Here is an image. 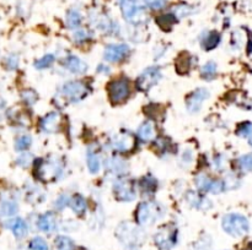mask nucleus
I'll return each mask as SVG.
<instances>
[{
    "instance_id": "obj_12",
    "label": "nucleus",
    "mask_w": 252,
    "mask_h": 250,
    "mask_svg": "<svg viewBox=\"0 0 252 250\" xmlns=\"http://www.w3.org/2000/svg\"><path fill=\"white\" fill-rule=\"evenodd\" d=\"M209 98V91L207 89H197L192 92L186 101V108L189 113H197L201 111L202 104Z\"/></svg>"
},
{
    "instance_id": "obj_42",
    "label": "nucleus",
    "mask_w": 252,
    "mask_h": 250,
    "mask_svg": "<svg viewBox=\"0 0 252 250\" xmlns=\"http://www.w3.org/2000/svg\"><path fill=\"white\" fill-rule=\"evenodd\" d=\"M209 248H210V239L209 238H202L194 245V250H209Z\"/></svg>"
},
{
    "instance_id": "obj_39",
    "label": "nucleus",
    "mask_w": 252,
    "mask_h": 250,
    "mask_svg": "<svg viewBox=\"0 0 252 250\" xmlns=\"http://www.w3.org/2000/svg\"><path fill=\"white\" fill-rule=\"evenodd\" d=\"M5 65L9 70H14L19 66V57L15 54H11L5 59Z\"/></svg>"
},
{
    "instance_id": "obj_23",
    "label": "nucleus",
    "mask_w": 252,
    "mask_h": 250,
    "mask_svg": "<svg viewBox=\"0 0 252 250\" xmlns=\"http://www.w3.org/2000/svg\"><path fill=\"white\" fill-rule=\"evenodd\" d=\"M66 25L71 30H75V28H79L82 25V14L79 13V10H75V9H71L66 14Z\"/></svg>"
},
{
    "instance_id": "obj_37",
    "label": "nucleus",
    "mask_w": 252,
    "mask_h": 250,
    "mask_svg": "<svg viewBox=\"0 0 252 250\" xmlns=\"http://www.w3.org/2000/svg\"><path fill=\"white\" fill-rule=\"evenodd\" d=\"M173 22H175V15H171V14L160 16L158 19V23L161 28H170L173 25Z\"/></svg>"
},
{
    "instance_id": "obj_32",
    "label": "nucleus",
    "mask_w": 252,
    "mask_h": 250,
    "mask_svg": "<svg viewBox=\"0 0 252 250\" xmlns=\"http://www.w3.org/2000/svg\"><path fill=\"white\" fill-rule=\"evenodd\" d=\"M54 63V56L53 54H46V56L42 57L41 59H39V60L35 61V68L36 69H46V68H49V66L52 65V64Z\"/></svg>"
},
{
    "instance_id": "obj_40",
    "label": "nucleus",
    "mask_w": 252,
    "mask_h": 250,
    "mask_svg": "<svg viewBox=\"0 0 252 250\" xmlns=\"http://www.w3.org/2000/svg\"><path fill=\"white\" fill-rule=\"evenodd\" d=\"M32 162V157L30 154H21L16 159V163L21 167H27Z\"/></svg>"
},
{
    "instance_id": "obj_17",
    "label": "nucleus",
    "mask_w": 252,
    "mask_h": 250,
    "mask_svg": "<svg viewBox=\"0 0 252 250\" xmlns=\"http://www.w3.org/2000/svg\"><path fill=\"white\" fill-rule=\"evenodd\" d=\"M220 40H222V37H220V35L217 31L206 32L203 35V37L201 38L202 48L206 49V51H211V49L217 48L219 46Z\"/></svg>"
},
{
    "instance_id": "obj_21",
    "label": "nucleus",
    "mask_w": 252,
    "mask_h": 250,
    "mask_svg": "<svg viewBox=\"0 0 252 250\" xmlns=\"http://www.w3.org/2000/svg\"><path fill=\"white\" fill-rule=\"evenodd\" d=\"M156 188H158V182L151 175H147L140 180V189H142V192L144 195L150 196L156 192Z\"/></svg>"
},
{
    "instance_id": "obj_31",
    "label": "nucleus",
    "mask_w": 252,
    "mask_h": 250,
    "mask_svg": "<svg viewBox=\"0 0 252 250\" xmlns=\"http://www.w3.org/2000/svg\"><path fill=\"white\" fill-rule=\"evenodd\" d=\"M28 250H49V247L43 238L35 237L28 244Z\"/></svg>"
},
{
    "instance_id": "obj_20",
    "label": "nucleus",
    "mask_w": 252,
    "mask_h": 250,
    "mask_svg": "<svg viewBox=\"0 0 252 250\" xmlns=\"http://www.w3.org/2000/svg\"><path fill=\"white\" fill-rule=\"evenodd\" d=\"M69 206L73 210V212H75L77 215H83L85 213L87 209L86 205V200L82 196V195H75V196L71 197L69 200Z\"/></svg>"
},
{
    "instance_id": "obj_8",
    "label": "nucleus",
    "mask_w": 252,
    "mask_h": 250,
    "mask_svg": "<svg viewBox=\"0 0 252 250\" xmlns=\"http://www.w3.org/2000/svg\"><path fill=\"white\" fill-rule=\"evenodd\" d=\"M163 77V74H161L160 69L156 68V66H151V68H147L146 70L143 71L139 75L137 80V87L140 91H149L150 89H153L156 83L161 80Z\"/></svg>"
},
{
    "instance_id": "obj_2",
    "label": "nucleus",
    "mask_w": 252,
    "mask_h": 250,
    "mask_svg": "<svg viewBox=\"0 0 252 250\" xmlns=\"http://www.w3.org/2000/svg\"><path fill=\"white\" fill-rule=\"evenodd\" d=\"M222 227L225 233L235 238L244 237L250 231V223L245 216L240 213H228L223 217Z\"/></svg>"
},
{
    "instance_id": "obj_15",
    "label": "nucleus",
    "mask_w": 252,
    "mask_h": 250,
    "mask_svg": "<svg viewBox=\"0 0 252 250\" xmlns=\"http://www.w3.org/2000/svg\"><path fill=\"white\" fill-rule=\"evenodd\" d=\"M64 65L68 69L70 73L78 74V75H82V74H85L87 70V64L85 63L83 59H80L79 57L70 56L65 59L64 61Z\"/></svg>"
},
{
    "instance_id": "obj_10",
    "label": "nucleus",
    "mask_w": 252,
    "mask_h": 250,
    "mask_svg": "<svg viewBox=\"0 0 252 250\" xmlns=\"http://www.w3.org/2000/svg\"><path fill=\"white\" fill-rule=\"evenodd\" d=\"M130 53V48L127 44H110L105 48L104 58L110 63H118L123 60Z\"/></svg>"
},
{
    "instance_id": "obj_27",
    "label": "nucleus",
    "mask_w": 252,
    "mask_h": 250,
    "mask_svg": "<svg viewBox=\"0 0 252 250\" xmlns=\"http://www.w3.org/2000/svg\"><path fill=\"white\" fill-rule=\"evenodd\" d=\"M217 64L214 63V61H208V63L204 64L202 66V77L204 80H213L217 75Z\"/></svg>"
},
{
    "instance_id": "obj_22",
    "label": "nucleus",
    "mask_w": 252,
    "mask_h": 250,
    "mask_svg": "<svg viewBox=\"0 0 252 250\" xmlns=\"http://www.w3.org/2000/svg\"><path fill=\"white\" fill-rule=\"evenodd\" d=\"M86 162H87V168H89L91 174H96V173L100 172V168H101V161H100V157L96 152L89 150V151H87Z\"/></svg>"
},
{
    "instance_id": "obj_43",
    "label": "nucleus",
    "mask_w": 252,
    "mask_h": 250,
    "mask_svg": "<svg viewBox=\"0 0 252 250\" xmlns=\"http://www.w3.org/2000/svg\"><path fill=\"white\" fill-rule=\"evenodd\" d=\"M87 39V32L85 30H78L74 33V40L77 43H83Z\"/></svg>"
},
{
    "instance_id": "obj_44",
    "label": "nucleus",
    "mask_w": 252,
    "mask_h": 250,
    "mask_svg": "<svg viewBox=\"0 0 252 250\" xmlns=\"http://www.w3.org/2000/svg\"><path fill=\"white\" fill-rule=\"evenodd\" d=\"M192 158H193V152H192V150H186V151L184 152V154H182V163L189 166L192 162Z\"/></svg>"
},
{
    "instance_id": "obj_1",
    "label": "nucleus",
    "mask_w": 252,
    "mask_h": 250,
    "mask_svg": "<svg viewBox=\"0 0 252 250\" xmlns=\"http://www.w3.org/2000/svg\"><path fill=\"white\" fill-rule=\"evenodd\" d=\"M165 213L159 202H142L135 211V220L140 226H151Z\"/></svg>"
},
{
    "instance_id": "obj_16",
    "label": "nucleus",
    "mask_w": 252,
    "mask_h": 250,
    "mask_svg": "<svg viewBox=\"0 0 252 250\" xmlns=\"http://www.w3.org/2000/svg\"><path fill=\"white\" fill-rule=\"evenodd\" d=\"M6 227H8L9 230L14 233V235H15L18 239H22L23 237H26V234H27V232H28L27 223H26L25 220H22V218H20V217L14 218V220L9 221L8 225H6Z\"/></svg>"
},
{
    "instance_id": "obj_36",
    "label": "nucleus",
    "mask_w": 252,
    "mask_h": 250,
    "mask_svg": "<svg viewBox=\"0 0 252 250\" xmlns=\"http://www.w3.org/2000/svg\"><path fill=\"white\" fill-rule=\"evenodd\" d=\"M125 164V162L121 161L120 158H113L111 159L110 163H108V167H110V170L112 171L113 173H122L123 171L126 170Z\"/></svg>"
},
{
    "instance_id": "obj_5",
    "label": "nucleus",
    "mask_w": 252,
    "mask_h": 250,
    "mask_svg": "<svg viewBox=\"0 0 252 250\" xmlns=\"http://www.w3.org/2000/svg\"><path fill=\"white\" fill-rule=\"evenodd\" d=\"M116 234L123 244L128 245V248H135V245L139 244L144 238L143 232L139 228L128 225V223H122V225L118 226Z\"/></svg>"
},
{
    "instance_id": "obj_6",
    "label": "nucleus",
    "mask_w": 252,
    "mask_h": 250,
    "mask_svg": "<svg viewBox=\"0 0 252 250\" xmlns=\"http://www.w3.org/2000/svg\"><path fill=\"white\" fill-rule=\"evenodd\" d=\"M154 243L161 250H170L177 244V230L171 226H164L154 235Z\"/></svg>"
},
{
    "instance_id": "obj_14",
    "label": "nucleus",
    "mask_w": 252,
    "mask_h": 250,
    "mask_svg": "<svg viewBox=\"0 0 252 250\" xmlns=\"http://www.w3.org/2000/svg\"><path fill=\"white\" fill-rule=\"evenodd\" d=\"M37 227L44 233H53L57 228V216L53 212H46L37 220Z\"/></svg>"
},
{
    "instance_id": "obj_34",
    "label": "nucleus",
    "mask_w": 252,
    "mask_h": 250,
    "mask_svg": "<svg viewBox=\"0 0 252 250\" xmlns=\"http://www.w3.org/2000/svg\"><path fill=\"white\" fill-rule=\"evenodd\" d=\"M225 190V184L223 180H219V179H211L210 182V185H209V192H211V194H220V192H223Z\"/></svg>"
},
{
    "instance_id": "obj_29",
    "label": "nucleus",
    "mask_w": 252,
    "mask_h": 250,
    "mask_svg": "<svg viewBox=\"0 0 252 250\" xmlns=\"http://www.w3.org/2000/svg\"><path fill=\"white\" fill-rule=\"evenodd\" d=\"M211 179L206 174H199L196 177V185L199 192H208L209 185H210Z\"/></svg>"
},
{
    "instance_id": "obj_7",
    "label": "nucleus",
    "mask_w": 252,
    "mask_h": 250,
    "mask_svg": "<svg viewBox=\"0 0 252 250\" xmlns=\"http://www.w3.org/2000/svg\"><path fill=\"white\" fill-rule=\"evenodd\" d=\"M113 194L118 201H133L137 196L134 183L128 178H121L113 184Z\"/></svg>"
},
{
    "instance_id": "obj_30",
    "label": "nucleus",
    "mask_w": 252,
    "mask_h": 250,
    "mask_svg": "<svg viewBox=\"0 0 252 250\" xmlns=\"http://www.w3.org/2000/svg\"><path fill=\"white\" fill-rule=\"evenodd\" d=\"M31 144H32V139L30 135H22L16 139L15 150L16 151H26L31 146Z\"/></svg>"
},
{
    "instance_id": "obj_4",
    "label": "nucleus",
    "mask_w": 252,
    "mask_h": 250,
    "mask_svg": "<svg viewBox=\"0 0 252 250\" xmlns=\"http://www.w3.org/2000/svg\"><path fill=\"white\" fill-rule=\"evenodd\" d=\"M130 95V85L127 78H116L108 83V96L113 104H121L127 101Z\"/></svg>"
},
{
    "instance_id": "obj_28",
    "label": "nucleus",
    "mask_w": 252,
    "mask_h": 250,
    "mask_svg": "<svg viewBox=\"0 0 252 250\" xmlns=\"http://www.w3.org/2000/svg\"><path fill=\"white\" fill-rule=\"evenodd\" d=\"M237 166L242 172H252V154H244L237 159Z\"/></svg>"
},
{
    "instance_id": "obj_35",
    "label": "nucleus",
    "mask_w": 252,
    "mask_h": 250,
    "mask_svg": "<svg viewBox=\"0 0 252 250\" xmlns=\"http://www.w3.org/2000/svg\"><path fill=\"white\" fill-rule=\"evenodd\" d=\"M191 13H192V9L191 6L189 5H178L173 9V15H175V18H178V19L186 18V16H189Z\"/></svg>"
},
{
    "instance_id": "obj_46",
    "label": "nucleus",
    "mask_w": 252,
    "mask_h": 250,
    "mask_svg": "<svg viewBox=\"0 0 252 250\" xmlns=\"http://www.w3.org/2000/svg\"><path fill=\"white\" fill-rule=\"evenodd\" d=\"M249 144L251 145V146H252V135H251V136L249 137Z\"/></svg>"
},
{
    "instance_id": "obj_25",
    "label": "nucleus",
    "mask_w": 252,
    "mask_h": 250,
    "mask_svg": "<svg viewBox=\"0 0 252 250\" xmlns=\"http://www.w3.org/2000/svg\"><path fill=\"white\" fill-rule=\"evenodd\" d=\"M54 247L57 250H75L74 242L66 235H58L54 240Z\"/></svg>"
},
{
    "instance_id": "obj_3",
    "label": "nucleus",
    "mask_w": 252,
    "mask_h": 250,
    "mask_svg": "<svg viewBox=\"0 0 252 250\" xmlns=\"http://www.w3.org/2000/svg\"><path fill=\"white\" fill-rule=\"evenodd\" d=\"M120 6L125 20L130 23H140L144 21L146 13L139 0H120Z\"/></svg>"
},
{
    "instance_id": "obj_45",
    "label": "nucleus",
    "mask_w": 252,
    "mask_h": 250,
    "mask_svg": "<svg viewBox=\"0 0 252 250\" xmlns=\"http://www.w3.org/2000/svg\"><path fill=\"white\" fill-rule=\"evenodd\" d=\"M97 71H100V73H110V69L108 68H106V66L105 65H100L99 66V69H97Z\"/></svg>"
},
{
    "instance_id": "obj_33",
    "label": "nucleus",
    "mask_w": 252,
    "mask_h": 250,
    "mask_svg": "<svg viewBox=\"0 0 252 250\" xmlns=\"http://www.w3.org/2000/svg\"><path fill=\"white\" fill-rule=\"evenodd\" d=\"M236 134L241 137H250L252 135V123L250 121H245V123L240 124L239 128L236 130Z\"/></svg>"
},
{
    "instance_id": "obj_38",
    "label": "nucleus",
    "mask_w": 252,
    "mask_h": 250,
    "mask_svg": "<svg viewBox=\"0 0 252 250\" xmlns=\"http://www.w3.org/2000/svg\"><path fill=\"white\" fill-rule=\"evenodd\" d=\"M144 3L151 10H161L166 6L168 0H144Z\"/></svg>"
},
{
    "instance_id": "obj_18",
    "label": "nucleus",
    "mask_w": 252,
    "mask_h": 250,
    "mask_svg": "<svg viewBox=\"0 0 252 250\" xmlns=\"http://www.w3.org/2000/svg\"><path fill=\"white\" fill-rule=\"evenodd\" d=\"M138 139L142 142H149L155 137V129L151 121H144V123L138 128L137 132Z\"/></svg>"
},
{
    "instance_id": "obj_41",
    "label": "nucleus",
    "mask_w": 252,
    "mask_h": 250,
    "mask_svg": "<svg viewBox=\"0 0 252 250\" xmlns=\"http://www.w3.org/2000/svg\"><path fill=\"white\" fill-rule=\"evenodd\" d=\"M69 200L70 199H69L66 195H61V196L56 200V202H54V207H56L57 210H63L66 205H69Z\"/></svg>"
},
{
    "instance_id": "obj_13",
    "label": "nucleus",
    "mask_w": 252,
    "mask_h": 250,
    "mask_svg": "<svg viewBox=\"0 0 252 250\" xmlns=\"http://www.w3.org/2000/svg\"><path fill=\"white\" fill-rule=\"evenodd\" d=\"M61 123V114L57 113V112H51V113L46 114V115L41 119V128L44 133L53 134V133H57L59 130Z\"/></svg>"
},
{
    "instance_id": "obj_9",
    "label": "nucleus",
    "mask_w": 252,
    "mask_h": 250,
    "mask_svg": "<svg viewBox=\"0 0 252 250\" xmlns=\"http://www.w3.org/2000/svg\"><path fill=\"white\" fill-rule=\"evenodd\" d=\"M62 94L71 102H78L87 95L86 85L82 81H69L62 87Z\"/></svg>"
},
{
    "instance_id": "obj_11",
    "label": "nucleus",
    "mask_w": 252,
    "mask_h": 250,
    "mask_svg": "<svg viewBox=\"0 0 252 250\" xmlns=\"http://www.w3.org/2000/svg\"><path fill=\"white\" fill-rule=\"evenodd\" d=\"M135 139L129 133H120L111 140V146L117 152H129L134 147Z\"/></svg>"
},
{
    "instance_id": "obj_24",
    "label": "nucleus",
    "mask_w": 252,
    "mask_h": 250,
    "mask_svg": "<svg viewBox=\"0 0 252 250\" xmlns=\"http://www.w3.org/2000/svg\"><path fill=\"white\" fill-rule=\"evenodd\" d=\"M192 68V58L191 56L182 54L176 61V70L178 74H187Z\"/></svg>"
},
{
    "instance_id": "obj_19",
    "label": "nucleus",
    "mask_w": 252,
    "mask_h": 250,
    "mask_svg": "<svg viewBox=\"0 0 252 250\" xmlns=\"http://www.w3.org/2000/svg\"><path fill=\"white\" fill-rule=\"evenodd\" d=\"M189 204H191L192 206L196 207V209H199V210H208L209 207H211V202L209 201L208 199H206L204 196H201L197 192H189L186 196Z\"/></svg>"
},
{
    "instance_id": "obj_26",
    "label": "nucleus",
    "mask_w": 252,
    "mask_h": 250,
    "mask_svg": "<svg viewBox=\"0 0 252 250\" xmlns=\"http://www.w3.org/2000/svg\"><path fill=\"white\" fill-rule=\"evenodd\" d=\"M18 211L19 205L16 204L14 200H5V201H3L1 206H0V212H1L3 216H9V217H11V216L16 215Z\"/></svg>"
}]
</instances>
